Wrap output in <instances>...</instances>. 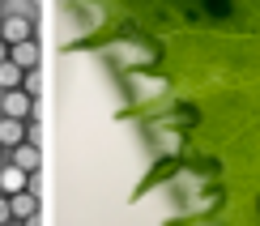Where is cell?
<instances>
[{"label":"cell","mask_w":260,"mask_h":226,"mask_svg":"<svg viewBox=\"0 0 260 226\" xmlns=\"http://www.w3.org/2000/svg\"><path fill=\"white\" fill-rule=\"evenodd\" d=\"M94 26L64 51H99L124 90L115 120L149 167L128 205L158 226H260V0H90Z\"/></svg>","instance_id":"6da1fadb"},{"label":"cell","mask_w":260,"mask_h":226,"mask_svg":"<svg viewBox=\"0 0 260 226\" xmlns=\"http://www.w3.org/2000/svg\"><path fill=\"white\" fill-rule=\"evenodd\" d=\"M26 39H39V17L26 13L21 5L5 9V13H0V43L13 47V43H26Z\"/></svg>","instance_id":"7a4b0ae2"},{"label":"cell","mask_w":260,"mask_h":226,"mask_svg":"<svg viewBox=\"0 0 260 226\" xmlns=\"http://www.w3.org/2000/svg\"><path fill=\"white\" fill-rule=\"evenodd\" d=\"M0 115L26 124V120H35V115H39V103L30 99L26 90H5V94H0Z\"/></svg>","instance_id":"3957f363"},{"label":"cell","mask_w":260,"mask_h":226,"mask_svg":"<svg viewBox=\"0 0 260 226\" xmlns=\"http://www.w3.org/2000/svg\"><path fill=\"white\" fill-rule=\"evenodd\" d=\"M9 60H13L21 73H43V43L39 39L13 43V47H9Z\"/></svg>","instance_id":"277c9868"},{"label":"cell","mask_w":260,"mask_h":226,"mask_svg":"<svg viewBox=\"0 0 260 226\" xmlns=\"http://www.w3.org/2000/svg\"><path fill=\"white\" fill-rule=\"evenodd\" d=\"M35 213H43V201H39V188H21L9 197V218L17 222H26V218H35Z\"/></svg>","instance_id":"5b68a950"},{"label":"cell","mask_w":260,"mask_h":226,"mask_svg":"<svg viewBox=\"0 0 260 226\" xmlns=\"http://www.w3.org/2000/svg\"><path fill=\"white\" fill-rule=\"evenodd\" d=\"M9 163H13V167H21L30 179H39V175H43V145L21 141L17 149H9Z\"/></svg>","instance_id":"8992f818"},{"label":"cell","mask_w":260,"mask_h":226,"mask_svg":"<svg viewBox=\"0 0 260 226\" xmlns=\"http://www.w3.org/2000/svg\"><path fill=\"white\" fill-rule=\"evenodd\" d=\"M21 188H35V179L5 158V163H0V197H13V192H21Z\"/></svg>","instance_id":"52a82bcc"},{"label":"cell","mask_w":260,"mask_h":226,"mask_svg":"<svg viewBox=\"0 0 260 226\" xmlns=\"http://www.w3.org/2000/svg\"><path fill=\"white\" fill-rule=\"evenodd\" d=\"M21 141H26V124L21 120H9V115H0V149H17Z\"/></svg>","instance_id":"ba28073f"},{"label":"cell","mask_w":260,"mask_h":226,"mask_svg":"<svg viewBox=\"0 0 260 226\" xmlns=\"http://www.w3.org/2000/svg\"><path fill=\"white\" fill-rule=\"evenodd\" d=\"M21 77H26V73H21L13 60H5V64H0V94H5V90H21Z\"/></svg>","instance_id":"9c48e42d"},{"label":"cell","mask_w":260,"mask_h":226,"mask_svg":"<svg viewBox=\"0 0 260 226\" xmlns=\"http://www.w3.org/2000/svg\"><path fill=\"white\" fill-rule=\"evenodd\" d=\"M21 90L39 103V99H43V73H26V77H21Z\"/></svg>","instance_id":"30bf717a"},{"label":"cell","mask_w":260,"mask_h":226,"mask_svg":"<svg viewBox=\"0 0 260 226\" xmlns=\"http://www.w3.org/2000/svg\"><path fill=\"white\" fill-rule=\"evenodd\" d=\"M0 226H13V218H9V197H0Z\"/></svg>","instance_id":"8fae6325"},{"label":"cell","mask_w":260,"mask_h":226,"mask_svg":"<svg viewBox=\"0 0 260 226\" xmlns=\"http://www.w3.org/2000/svg\"><path fill=\"white\" fill-rule=\"evenodd\" d=\"M17 226H43V213H35V218H26V222H17Z\"/></svg>","instance_id":"7c38bea8"},{"label":"cell","mask_w":260,"mask_h":226,"mask_svg":"<svg viewBox=\"0 0 260 226\" xmlns=\"http://www.w3.org/2000/svg\"><path fill=\"white\" fill-rule=\"evenodd\" d=\"M17 5V0H0V13H5V9H13Z\"/></svg>","instance_id":"4fadbf2b"},{"label":"cell","mask_w":260,"mask_h":226,"mask_svg":"<svg viewBox=\"0 0 260 226\" xmlns=\"http://www.w3.org/2000/svg\"><path fill=\"white\" fill-rule=\"evenodd\" d=\"M9 60V47H5V43H0V64H5Z\"/></svg>","instance_id":"5bb4252c"},{"label":"cell","mask_w":260,"mask_h":226,"mask_svg":"<svg viewBox=\"0 0 260 226\" xmlns=\"http://www.w3.org/2000/svg\"><path fill=\"white\" fill-rule=\"evenodd\" d=\"M5 158H9V154H5V149H0V163H5Z\"/></svg>","instance_id":"9a60e30c"}]
</instances>
